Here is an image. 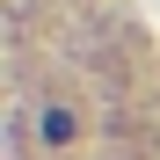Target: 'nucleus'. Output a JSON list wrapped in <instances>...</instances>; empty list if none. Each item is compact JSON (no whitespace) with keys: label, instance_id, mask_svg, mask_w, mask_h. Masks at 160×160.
I'll use <instances>...</instances> for the list:
<instances>
[{"label":"nucleus","instance_id":"obj_1","mask_svg":"<svg viewBox=\"0 0 160 160\" xmlns=\"http://www.w3.org/2000/svg\"><path fill=\"white\" fill-rule=\"evenodd\" d=\"M29 131H37V146L58 153V146H73V109H66V102H44V109L29 117Z\"/></svg>","mask_w":160,"mask_h":160}]
</instances>
